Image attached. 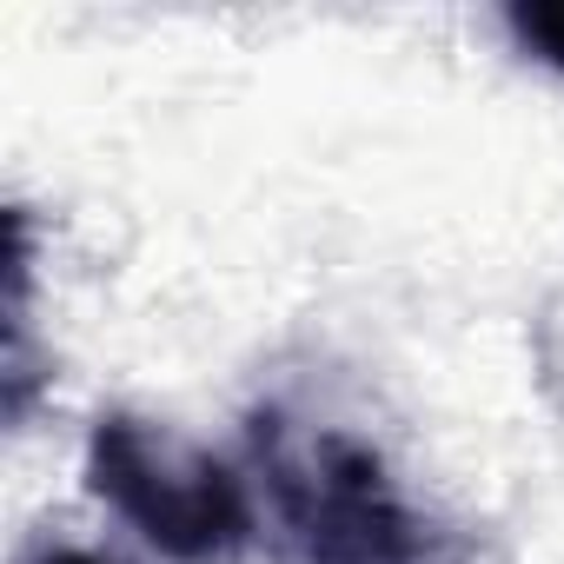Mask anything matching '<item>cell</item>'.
I'll return each instance as SVG.
<instances>
[{
  "label": "cell",
  "mask_w": 564,
  "mask_h": 564,
  "mask_svg": "<svg viewBox=\"0 0 564 564\" xmlns=\"http://www.w3.org/2000/svg\"><path fill=\"white\" fill-rule=\"evenodd\" d=\"M252 458L265 485V518L286 564H419L425 518L392 485L386 458L313 419L259 412Z\"/></svg>",
  "instance_id": "obj_1"
},
{
  "label": "cell",
  "mask_w": 564,
  "mask_h": 564,
  "mask_svg": "<svg viewBox=\"0 0 564 564\" xmlns=\"http://www.w3.org/2000/svg\"><path fill=\"white\" fill-rule=\"evenodd\" d=\"M87 491L173 564H246L259 511L246 485L173 425L113 412L87 438Z\"/></svg>",
  "instance_id": "obj_2"
},
{
  "label": "cell",
  "mask_w": 564,
  "mask_h": 564,
  "mask_svg": "<svg viewBox=\"0 0 564 564\" xmlns=\"http://www.w3.org/2000/svg\"><path fill=\"white\" fill-rule=\"evenodd\" d=\"M505 28H511V41H518L524 61L564 74V0H511Z\"/></svg>",
  "instance_id": "obj_3"
},
{
  "label": "cell",
  "mask_w": 564,
  "mask_h": 564,
  "mask_svg": "<svg viewBox=\"0 0 564 564\" xmlns=\"http://www.w3.org/2000/svg\"><path fill=\"white\" fill-rule=\"evenodd\" d=\"M21 564H127L113 551H87V544H34Z\"/></svg>",
  "instance_id": "obj_4"
}]
</instances>
